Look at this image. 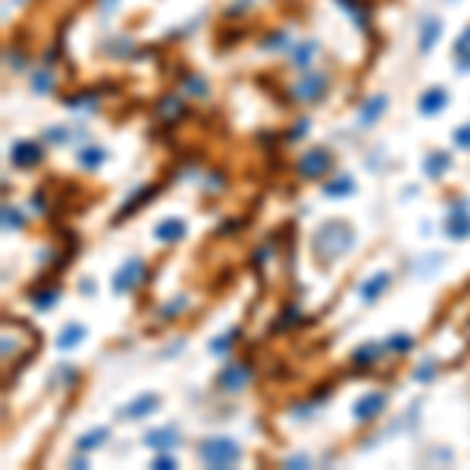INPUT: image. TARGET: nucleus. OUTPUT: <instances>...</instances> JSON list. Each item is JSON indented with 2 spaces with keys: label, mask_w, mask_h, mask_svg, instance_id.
<instances>
[{
  "label": "nucleus",
  "mask_w": 470,
  "mask_h": 470,
  "mask_svg": "<svg viewBox=\"0 0 470 470\" xmlns=\"http://www.w3.org/2000/svg\"><path fill=\"white\" fill-rule=\"evenodd\" d=\"M386 345H389L392 351H398V354H405V351H411V348H414V338H411V336H405V332H398V336H392Z\"/></svg>",
  "instance_id": "obj_25"
},
{
  "label": "nucleus",
  "mask_w": 470,
  "mask_h": 470,
  "mask_svg": "<svg viewBox=\"0 0 470 470\" xmlns=\"http://www.w3.org/2000/svg\"><path fill=\"white\" fill-rule=\"evenodd\" d=\"M198 457L207 464V467L226 470L242 457V445L229 436H213V439H204V442L198 445Z\"/></svg>",
  "instance_id": "obj_2"
},
{
  "label": "nucleus",
  "mask_w": 470,
  "mask_h": 470,
  "mask_svg": "<svg viewBox=\"0 0 470 470\" xmlns=\"http://www.w3.org/2000/svg\"><path fill=\"white\" fill-rule=\"evenodd\" d=\"M144 445H150V448H173L175 445V430L173 426H166V430H150L148 436H144Z\"/></svg>",
  "instance_id": "obj_17"
},
{
  "label": "nucleus",
  "mask_w": 470,
  "mask_h": 470,
  "mask_svg": "<svg viewBox=\"0 0 470 470\" xmlns=\"http://www.w3.org/2000/svg\"><path fill=\"white\" fill-rule=\"evenodd\" d=\"M448 169V154H442V150H436V154L426 157V175H432V179H439V175Z\"/></svg>",
  "instance_id": "obj_21"
},
{
  "label": "nucleus",
  "mask_w": 470,
  "mask_h": 470,
  "mask_svg": "<svg viewBox=\"0 0 470 470\" xmlns=\"http://www.w3.org/2000/svg\"><path fill=\"white\" fill-rule=\"evenodd\" d=\"M157 407H160V398H157L154 392H144V395H138L135 401H129V405L123 407V417L125 420H138V417H148V414H154Z\"/></svg>",
  "instance_id": "obj_10"
},
{
  "label": "nucleus",
  "mask_w": 470,
  "mask_h": 470,
  "mask_svg": "<svg viewBox=\"0 0 470 470\" xmlns=\"http://www.w3.org/2000/svg\"><path fill=\"white\" fill-rule=\"evenodd\" d=\"M445 232H448V238H455V242L470 238V213H467V207L457 204L455 210L448 213V219H445Z\"/></svg>",
  "instance_id": "obj_7"
},
{
  "label": "nucleus",
  "mask_w": 470,
  "mask_h": 470,
  "mask_svg": "<svg viewBox=\"0 0 470 470\" xmlns=\"http://www.w3.org/2000/svg\"><path fill=\"white\" fill-rule=\"evenodd\" d=\"M323 88H326L323 75H320V72H307L304 79L298 81V88H295V91H298L301 100H320V97H323Z\"/></svg>",
  "instance_id": "obj_14"
},
{
  "label": "nucleus",
  "mask_w": 470,
  "mask_h": 470,
  "mask_svg": "<svg viewBox=\"0 0 470 470\" xmlns=\"http://www.w3.org/2000/svg\"><path fill=\"white\" fill-rule=\"evenodd\" d=\"M351 244H354V229L348 223H338V219H329L323 223L317 232H313L311 251L323 267H329L332 260H338L342 254H348Z\"/></svg>",
  "instance_id": "obj_1"
},
{
  "label": "nucleus",
  "mask_w": 470,
  "mask_h": 470,
  "mask_svg": "<svg viewBox=\"0 0 470 470\" xmlns=\"http://www.w3.org/2000/svg\"><path fill=\"white\" fill-rule=\"evenodd\" d=\"M323 191H326V198H348V194L354 191V179H351L348 173H342L338 179H332Z\"/></svg>",
  "instance_id": "obj_18"
},
{
  "label": "nucleus",
  "mask_w": 470,
  "mask_h": 470,
  "mask_svg": "<svg viewBox=\"0 0 470 470\" xmlns=\"http://www.w3.org/2000/svg\"><path fill=\"white\" fill-rule=\"evenodd\" d=\"M56 298H60V288H44V292H35V295H31V304L44 311V307H50Z\"/></svg>",
  "instance_id": "obj_24"
},
{
  "label": "nucleus",
  "mask_w": 470,
  "mask_h": 470,
  "mask_svg": "<svg viewBox=\"0 0 470 470\" xmlns=\"http://www.w3.org/2000/svg\"><path fill=\"white\" fill-rule=\"evenodd\" d=\"M107 439V430H94V432H85V436H79V442H75V448L79 451H91L97 448L100 442Z\"/></svg>",
  "instance_id": "obj_23"
},
{
  "label": "nucleus",
  "mask_w": 470,
  "mask_h": 470,
  "mask_svg": "<svg viewBox=\"0 0 470 470\" xmlns=\"http://www.w3.org/2000/svg\"><path fill=\"white\" fill-rule=\"evenodd\" d=\"M116 3H119V0H104V3H100V10L110 13V6H116Z\"/></svg>",
  "instance_id": "obj_35"
},
{
  "label": "nucleus",
  "mask_w": 470,
  "mask_h": 470,
  "mask_svg": "<svg viewBox=\"0 0 470 470\" xmlns=\"http://www.w3.org/2000/svg\"><path fill=\"white\" fill-rule=\"evenodd\" d=\"M232 336H235V332H226V336H219L217 342L210 345V351H213V354H223V351H229V345H232Z\"/></svg>",
  "instance_id": "obj_28"
},
{
  "label": "nucleus",
  "mask_w": 470,
  "mask_h": 470,
  "mask_svg": "<svg viewBox=\"0 0 470 470\" xmlns=\"http://www.w3.org/2000/svg\"><path fill=\"white\" fill-rule=\"evenodd\" d=\"M10 160H13V166L29 169V166H35V163H41V148H38L35 141H16L10 148Z\"/></svg>",
  "instance_id": "obj_8"
},
{
  "label": "nucleus",
  "mask_w": 470,
  "mask_h": 470,
  "mask_svg": "<svg viewBox=\"0 0 470 470\" xmlns=\"http://www.w3.org/2000/svg\"><path fill=\"white\" fill-rule=\"evenodd\" d=\"M154 191H157V188H154V185H148V188H138V191H135V194H132V198H129V201H125V204H123V207H119V217H116V219H125V217H129V213H132V210H135V207H141V204H144V201H150V198H154Z\"/></svg>",
  "instance_id": "obj_19"
},
{
  "label": "nucleus",
  "mask_w": 470,
  "mask_h": 470,
  "mask_svg": "<svg viewBox=\"0 0 470 470\" xmlns=\"http://www.w3.org/2000/svg\"><path fill=\"white\" fill-rule=\"evenodd\" d=\"M439 35H442V22H439L436 16H426L423 22H420V50H432L439 41Z\"/></svg>",
  "instance_id": "obj_15"
},
{
  "label": "nucleus",
  "mask_w": 470,
  "mask_h": 470,
  "mask_svg": "<svg viewBox=\"0 0 470 470\" xmlns=\"http://www.w3.org/2000/svg\"><path fill=\"white\" fill-rule=\"evenodd\" d=\"M432 373H436V367H432V363L430 361H426V363H420V370H417V373H414V376H417V379L420 382H426V379H430V376Z\"/></svg>",
  "instance_id": "obj_32"
},
{
  "label": "nucleus",
  "mask_w": 470,
  "mask_h": 470,
  "mask_svg": "<svg viewBox=\"0 0 470 470\" xmlns=\"http://www.w3.org/2000/svg\"><path fill=\"white\" fill-rule=\"evenodd\" d=\"M154 467H160V470H169V467H175V461H173V457H169V455H160V457H157V461H154Z\"/></svg>",
  "instance_id": "obj_33"
},
{
  "label": "nucleus",
  "mask_w": 470,
  "mask_h": 470,
  "mask_svg": "<svg viewBox=\"0 0 470 470\" xmlns=\"http://www.w3.org/2000/svg\"><path fill=\"white\" fill-rule=\"evenodd\" d=\"M448 3H455V0H448Z\"/></svg>",
  "instance_id": "obj_36"
},
{
  "label": "nucleus",
  "mask_w": 470,
  "mask_h": 470,
  "mask_svg": "<svg viewBox=\"0 0 470 470\" xmlns=\"http://www.w3.org/2000/svg\"><path fill=\"white\" fill-rule=\"evenodd\" d=\"M455 144L457 148H470V125H457L455 129Z\"/></svg>",
  "instance_id": "obj_29"
},
{
  "label": "nucleus",
  "mask_w": 470,
  "mask_h": 470,
  "mask_svg": "<svg viewBox=\"0 0 470 470\" xmlns=\"http://www.w3.org/2000/svg\"><path fill=\"white\" fill-rule=\"evenodd\" d=\"M445 104H448V91H445V88H430V91H423L417 100L423 116H436L439 110H445Z\"/></svg>",
  "instance_id": "obj_11"
},
{
  "label": "nucleus",
  "mask_w": 470,
  "mask_h": 470,
  "mask_svg": "<svg viewBox=\"0 0 470 470\" xmlns=\"http://www.w3.org/2000/svg\"><path fill=\"white\" fill-rule=\"evenodd\" d=\"M81 338H85V326L81 323H66L60 329V336H56V345H60V348H75Z\"/></svg>",
  "instance_id": "obj_16"
},
{
  "label": "nucleus",
  "mask_w": 470,
  "mask_h": 470,
  "mask_svg": "<svg viewBox=\"0 0 470 470\" xmlns=\"http://www.w3.org/2000/svg\"><path fill=\"white\" fill-rule=\"evenodd\" d=\"M248 379H251V370L244 367V363H229V367H223V370H219V376H217L219 389H223V392H229V395L248 386Z\"/></svg>",
  "instance_id": "obj_5"
},
{
  "label": "nucleus",
  "mask_w": 470,
  "mask_h": 470,
  "mask_svg": "<svg viewBox=\"0 0 470 470\" xmlns=\"http://www.w3.org/2000/svg\"><path fill=\"white\" fill-rule=\"evenodd\" d=\"M386 107H389L386 94H370V97L361 104V116H357V119H361V125H373L376 119L386 113Z\"/></svg>",
  "instance_id": "obj_12"
},
{
  "label": "nucleus",
  "mask_w": 470,
  "mask_h": 470,
  "mask_svg": "<svg viewBox=\"0 0 470 470\" xmlns=\"http://www.w3.org/2000/svg\"><path fill=\"white\" fill-rule=\"evenodd\" d=\"M329 166H332V157H329V150L326 148H311L298 160V173L304 175V179H320Z\"/></svg>",
  "instance_id": "obj_4"
},
{
  "label": "nucleus",
  "mask_w": 470,
  "mask_h": 470,
  "mask_svg": "<svg viewBox=\"0 0 470 470\" xmlns=\"http://www.w3.org/2000/svg\"><path fill=\"white\" fill-rule=\"evenodd\" d=\"M389 282H392V276H389L386 269H379V273H373L370 279H363L357 292H361L363 301H376V298H379V295L389 288Z\"/></svg>",
  "instance_id": "obj_13"
},
{
  "label": "nucleus",
  "mask_w": 470,
  "mask_h": 470,
  "mask_svg": "<svg viewBox=\"0 0 470 470\" xmlns=\"http://www.w3.org/2000/svg\"><path fill=\"white\" fill-rule=\"evenodd\" d=\"M185 88H191L188 94H194V97H204V94H207L204 79H198V75H188V79H185Z\"/></svg>",
  "instance_id": "obj_27"
},
{
  "label": "nucleus",
  "mask_w": 470,
  "mask_h": 470,
  "mask_svg": "<svg viewBox=\"0 0 470 470\" xmlns=\"http://www.w3.org/2000/svg\"><path fill=\"white\" fill-rule=\"evenodd\" d=\"M285 464H288V467H304V464H307V457H304V455H298V457H288Z\"/></svg>",
  "instance_id": "obj_34"
},
{
  "label": "nucleus",
  "mask_w": 470,
  "mask_h": 470,
  "mask_svg": "<svg viewBox=\"0 0 470 470\" xmlns=\"http://www.w3.org/2000/svg\"><path fill=\"white\" fill-rule=\"evenodd\" d=\"M3 226H6V229H22V226H25L22 213H19V210H13V207L6 204V207H3Z\"/></svg>",
  "instance_id": "obj_26"
},
{
  "label": "nucleus",
  "mask_w": 470,
  "mask_h": 470,
  "mask_svg": "<svg viewBox=\"0 0 470 470\" xmlns=\"http://www.w3.org/2000/svg\"><path fill=\"white\" fill-rule=\"evenodd\" d=\"M376 351H379L376 345H367V348H357V351H354V361H373V357H376Z\"/></svg>",
  "instance_id": "obj_31"
},
{
  "label": "nucleus",
  "mask_w": 470,
  "mask_h": 470,
  "mask_svg": "<svg viewBox=\"0 0 470 470\" xmlns=\"http://www.w3.org/2000/svg\"><path fill=\"white\" fill-rule=\"evenodd\" d=\"M313 54H317V44H313V41H304L301 47H295V50H292L295 66H298V69H307V63H311Z\"/></svg>",
  "instance_id": "obj_22"
},
{
  "label": "nucleus",
  "mask_w": 470,
  "mask_h": 470,
  "mask_svg": "<svg viewBox=\"0 0 470 470\" xmlns=\"http://www.w3.org/2000/svg\"><path fill=\"white\" fill-rule=\"evenodd\" d=\"M144 279V260H138V257H129V260L123 263V267L113 273V292L116 295H125V292H132V288L138 285V282Z\"/></svg>",
  "instance_id": "obj_3"
},
{
  "label": "nucleus",
  "mask_w": 470,
  "mask_h": 470,
  "mask_svg": "<svg viewBox=\"0 0 470 470\" xmlns=\"http://www.w3.org/2000/svg\"><path fill=\"white\" fill-rule=\"evenodd\" d=\"M31 85H35V91L47 94V91H50V72H38L35 79H31Z\"/></svg>",
  "instance_id": "obj_30"
},
{
  "label": "nucleus",
  "mask_w": 470,
  "mask_h": 470,
  "mask_svg": "<svg viewBox=\"0 0 470 470\" xmlns=\"http://www.w3.org/2000/svg\"><path fill=\"white\" fill-rule=\"evenodd\" d=\"M104 160H107V150L97 148V144H88V148L79 150V163H81L85 169H97Z\"/></svg>",
  "instance_id": "obj_20"
},
{
  "label": "nucleus",
  "mask_w": 470,
  "mask_h": 470,
  "mask_svg": "<svg viewBox=\"0 0 470 470\" xmlns=\"http://www.w3.org/2000/svg\"><path fill=\"white\" fill-rule=\"evenodd\" d=\"M185 232H188L185 219H179V217H163L160 223H157L154 235L160 238V242H166V244H175V242H182V238H185Z\"/></svg>",
  "instance_id": "obj_9"
},
{
  "label": "nucleus",
  "mask_w": 470,
  "mask_h": 470,
  "mask_svg": "<svg viewBox=\"0 0 470 470\" xmlns=\"http://www.w3.org/2000/svg\"><path fill=\"white\" fill-rule=\"evenodd\" d=\"M382 407H386V395H382V392H367L363 398H357L354 417L361 420V423H367V420H376V417H379Z\"/></svg>",
  "instance_id": "obj_6"
}]
</instances>
